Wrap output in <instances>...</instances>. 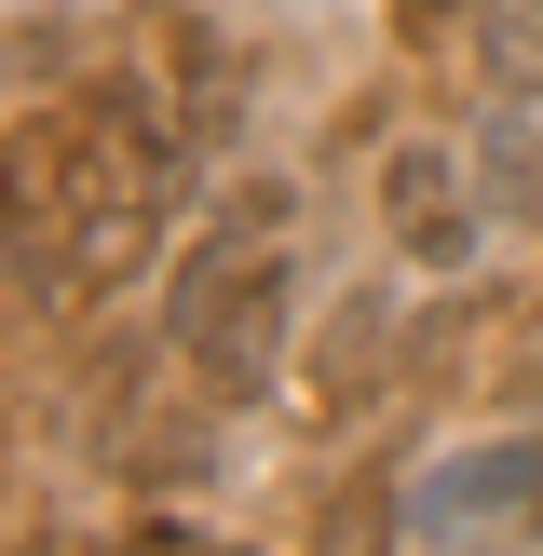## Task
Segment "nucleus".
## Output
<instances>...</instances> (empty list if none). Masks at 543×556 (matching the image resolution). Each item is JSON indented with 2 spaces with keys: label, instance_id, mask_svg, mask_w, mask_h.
I'll return each instance as SVG.
<instances>
[{
  "label": "nucleus",
  "instance_id": "nucleus-4",
  "mask_svg": "<svg viewBox=\"0 0 543 556\" xmlns=\"http://www.w3.org/2000/svg\"><path fill=\"white\" fill-rule=\"evenodd\" d=\"M407 530H530L543 543V421L449 448L421 489H407Z\"/></svg>",
  "mask_w": 543,
  "mask_h": 556
},
{
  "label": "nucleus",
  "instance_id": "nucleus-6",
  "mask_svg": "<svg viewBox=\"0 0 543 556\" xmlns=\"http://www.w3.org/2000/svg\"><path fill=\"white\" fill-rule=\"evenodd\" d=\"M476 177H489V204H503V217H543V96H489Z\"/></svg>",
  "mask_w": 543,
  "mask_h": 556
},
{
  "label": "nucleus",
  "instance_id": "nucleus-9",
  "mask_svg": "<svg viewBox=\"0 0 543 556\" xmlns=\"http://www.w3.org/2000/svg\"><path fill=\"white\" fill-rule=\"evenodd\" d=\"M503 380H516V394H543V313H530V340L503 353Z\"/></svg>",
  "mask_w": 543,
  "mask_h": 556
},
{
  "label": "nucleus",
  "instance_id": "nucleus-2",
  "mask_svg": "<svg viewBox=\"0 0 543 556\" xmlns=\"http://www.w3.org/2000/svg\"><path fill=\"white\" fill-rule=\"evenodd\" d=\"M299 190L286 177H231L163 258V353L190 367L204 407H272L299 353Z\"/></svg>",
  "mask_w": 543,
  "mask_h": 556
},
{
  "label": "nucleus",
  "instance_id": "nucleus-1",
  "mask_svg": "<svg viewBox=\"0 0 543 556\" xmlns=\"http://www.w3.org/2000/svg\"><path fill=\"white\" fill-rule=\"evenodd\" d=\"M190 150L204 109L163 68H109L54 109V177L41 150H14V326H41L54 299H109L136 258H163L190 204Z\"/></svg>",
  "mask_w": 543,
  "mask_h": 556
},
{
  "label": "nucleus",
  "instance_id": "nucleus-7",
  "mask_svg": "<svg viewBox=\"0 0 543 556\" xmlns=\"http://www.w3.org/2000/svg\"><path fill=\"white\" fill-rule=\"evenodd\" d=\"M476 81L489 96H543V0H489L476 14Z\"/></svg>",
  "mask_w": 543,
  "mask_h": 556
},
{
  "label": "nucleus",
  "instance_id": "nucleus-5",
  "mask_svg": "<svg viewBox=\"0 0 543 556\" xmlns=\"http://www.w3.org/2000/svg\"><path fill=\"white\" fill-rule=\"evenodd\" d=\"M407 353H421V313H407V286H380V271H367V286H340V299H326V340H313V394L353 421V407H367L380 380L407 367Z\"/></svg>",
  "mask_w": 543,
  "mask_h": 556
},
{
  "label": "nucleus",
  "instance_id": "nucleus-3",
  "mask_svg": "<svg viewBox=\"0 0 543 556\" xmlns=\"http://www.w3.org/2000/svg\"><path fill=\"white\" fill-rule=\"evenodd\" d=\"M380 217H394V258L421 271V286H449V271H476V244H489V177H476V150H434V136H394L380 150Z\"/></svg>",
  "mask_w": 543,
  "mask_h": 556
},
{
  "label": "nucleus",
  "instance_id": "nucleus-8",
  "mask_svg": "<svg viewBox=\"0 0 543 556\" xmlns=\"http://www.w3.org/2000/svg\"><path fill=\"white\" fill-rule=\"evenodd\" d=\"M489 0H407V27H421V41H449V27H476Z\"/></svg>",
  "mask_w": 543,
  "mask_h": 556
}]
</instances>
